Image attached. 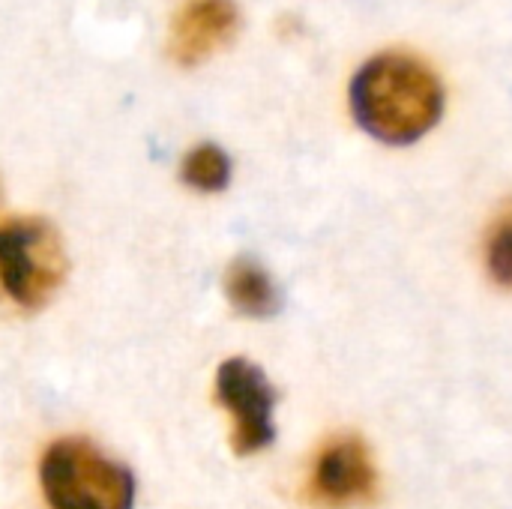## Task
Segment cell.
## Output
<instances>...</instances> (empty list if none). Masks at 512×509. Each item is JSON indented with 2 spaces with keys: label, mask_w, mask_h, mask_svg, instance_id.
Segmentation results:
<instances>
[{
  "label": "cell",
  "mask_w": 512,
  "mask_h": 509,
  "mask_svg": "<svg viewBox=\"0 0 512 509\" xmlns=\"http://www.w3.org/2000/svg\"><path fill=\"white\" fill-rule=\"evenodd\" d=\"M351 111L384 144H414L444 114V84L420 57L390 51L366 60L351 81Z\"/></svg>",
  "instance_id": "cell-1"
},
{
  "label": "cell",
  "mask_w": 512,
  "mask_h": 509,
  "mask_svg": "<svg viewBox=\"0 0 512 509\" xmlns=\"http://www.w3.org/2000/svg\"><path fill=\"white\" fill-rule=\"evenodd\" d=\"M51 509H132L135 477L120 462L81 438L54 441L39 465Z\"/></svg>",
  "instance_id": "cell-2"
},
{
  "label": "cell",
  "mask_w": 512,
  "mask_h": 509,
  "mask_svg": "<svg viewBox=\"0 0 512 509\" xmlns=\"http://www.w3.org/2000/svg\"><path fill=\"white\" fill-rule=\"evenodd\" d=\"M69 270L60 234L45 219L0 222V288L21 309H42Z\"/></svg>",
  "instance_id": "cell-3"
},
{
  "label": "cell",
  "mask_w": 512,
  "mask_h": 509,
  "mask_svg": "<svg viewBox=\"0 0 512 509\" xmlns=\"http://www.w3.org/2000/svg\"><path fill=\"white\" fill-rule=\"evenodd\" d=\"M216 399L234 420V450L240 456L261 453L273 444L276 390L255 363L243 357L225 360L216 372Z\"/></svg>",
  "instance_id": "cell-4"
},
{
  "label": "cell",
  "mask_w": 512,
  "mask_h": 509,
  "mask_svg": "<svg viewBox=\"0 0 512 509\" xmlns=\"http://www.w3.org/2000/svg\"><path fill=\"white\" fill-rule=\"evenodd\" d=\"M378 474L366 444L354 435L333 438L321 447L309 474V495L324 509H348L375 498Z\"/></svg>",
  "instance_id": "cell-5"
},
{
  "label": "cell",
  "mask_w": 512,
  "mask_h": 509,
  "mask_svg": "<svg viewBox=\"0 0 512 509\" xmlns=\"http://www.w3.org/2000/svg\"><path fill=\"white\" fill-rule=\"evenodd\" d=\"M240 30L234 0H189L171 24V57L180 66H198L222 51Z\"/></svg>",
  "instance_id": "cell-6"
},
{
  "label": "cell",
  "mask_w": 512,
  "mask_h": 509,
  "mask_svg": "<svg viewBox=\"0 0 512 509\" xmlns=\"http://www.w3.org/2000/svg\"><path fill=\"white\" fill-rule=\"evenodd\" d=\"M225 294L246 318H273L282 309V291L255 258L231 261L225 273Z\"/></svg>",
  "instance_id": "cell-7"
},
{
  "label": "cell",
  "mask_w": 512,
  "mask_h": 509,
  "mask_svg": "<svg viewBox=\"0 0 512 509\" xmlns=\"http://www.w3.org/2000/svg\"><path fill=\"white\" fill-rule=\"evenodd\" d=\"M180 177L195 192H222L231 183V156L219 144H198L186 153Z\"/></svg>",
  "instance_id": "cell-8"
},
{
  "label": "cell",
  "mask_w": 512,
  "mask_h": 509,
  "mask_svg": "<svg viewBox=\"0 0 512 509\" xmlns=\"http://www.w3.org/2000/svg\"><path fill=\"white\" fill-rule=\"evenodd\" d=\"M486 264L498 285L512 288V210H507L492 225V234L486 243Z\"/></svg>",
  "instance_id": "cell-9"
}]
</instances>
